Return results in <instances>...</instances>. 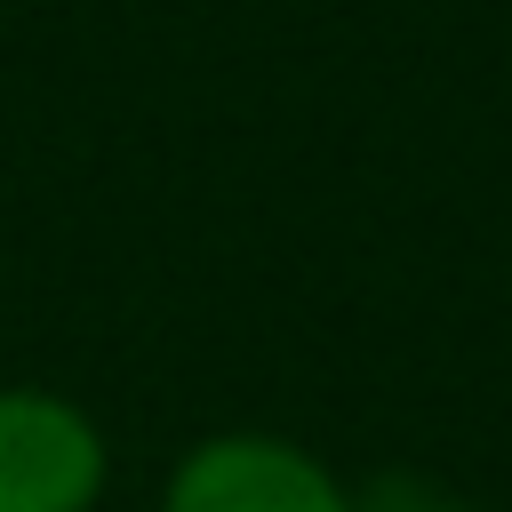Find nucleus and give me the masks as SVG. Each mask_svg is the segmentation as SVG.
<instances>
[{
	"instance_id": "1",
	"label": "nucleus",
	"mask_w": 512,
	"mask_h": 512,
	"mask_svg": "<svg viewBox=\"0 0 512 512\" xmlns=\"http://www.w3.org/2000/svg\"><path fill=\"white\" fill-rule=\"evenodd\" d=\"M160 512H360V496L280 432H208L176 456Z\"/></svg>"
},
{
	"instance_id": "3",
	"label": "nucleus",
	"mask_w": 512,
	"mask_h": 512,
	"mask_svg": "<svg viewBox=\"0 0 512 512\" xmlns=\"http://www.w3.org/2000/svg\"><path fill=\"white\" fill-rule=\"evenodd\" d=\"M360 512H472V504H456V496H432V488H416V480H392V488L360 496Z\"/></svg>"
},
{
	"instance_id": "2",
	"label": "nucleus",
	"mask_w": 512,
	"mask_h": 512,
	"mask_svg": "<svg viewBox=\"0 0 512 512\" xmlns=\"http://www.w3.org/2000/svg\"><path fill=\"white\" fill-rule=\"evenodd\" d=\"M112 448L96 416L40 384H0V512H96Z\"/></svg>"
}]
</instances>
